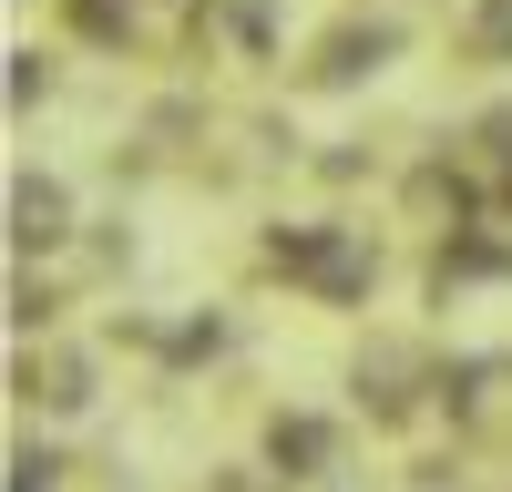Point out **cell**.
<instances>
[{
	"mask_svg": "<svg viewBox=\"0 0 512 492\" xmlns=\"http://www.w3.org/2000/svg\"><path fill=\"white\" fill-rule=\"evenodd\" d=\"M21 236H62V195L52 185H21Z\"/></svg>",
	"mask_w": 512,
	"mask_h": 492,
	"instance_id": "6da1fadb",
	"label": "cell"
}]
</instances>
